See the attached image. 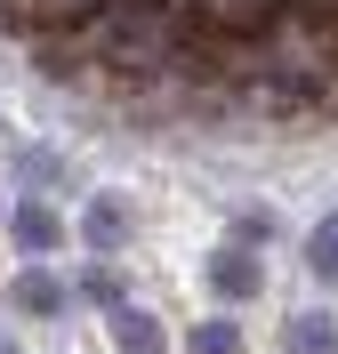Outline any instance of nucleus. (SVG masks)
I'll use <instances>...</instances> for the list:
<instances>
[{"instance_id": "obj_1", "label": "nucleus", "mask_w": 338, "mask_h": 354, "mask_svg": "<svg viewBox=\"0 0 338 354\" xmlns=\"http://www.w3.org/2000/svg\"><path fill=\"white\" fill-rule=\"evenodd\" d=\"M89 65L113 73V81H161V73H169V17L97 8V24H89Z\"/></svg>"}, {"instance_id": "obj_2", "label": "nucleus", "mask_w": 338, "mask_h": 354, "mask_svg": "<svg viewBox=\"0 0 338 354\" xmlns=\"http://www.w3.org/2000/svg\"><path fill=\"white\" fill-rule=\"evenodd\" d=\"M266 290V266H258V250L225 242L218 258H209V298H225V306H242V298H258Z\"/></svg>"}, {"instance_id": "obj_3", "label": "nucleus", "mask_w": 338, "mask_h": 354, "mask_svg": "<svg viewBox=\"0 0 338 354\" xmlns=\"http://www.w3.org/2000/svg\"><path fill=\"white\" fill-rule=\"evenodd\" d=\"M8 306H17V314H41V322H57V314L73 306V290L57 282V274H48V258H32V266L17 274V282H8Z\"/></svg>"}, {"instance_id": "obj_4", "label": "nucleus", "mask_w": 338, "mask_h": 354, "mask_svg": "<svg viewBox=\"0 0 338 354\" xmlns=\"http://www.w3.org/2000/svg\"><path fill=\"white\" fill-rule=\"evenodd\" d=\"M8 234H17V250H24V258H48V250H65V218H57L41 194H24V201H17Z\"/></svg>"}, {"instance_id": "obj_5", "label": "nucleus", "mask_w": 338, "mask_h": 354, "mask_svg": "<svg viewBox=\"0 0 338 354\" xmlns=\"http://www.w3.org/2000/svg\"><path fill=\"white\" fill-rule=\"evenodd\" d=\"M81 242H89L97 258H113V250L129 242V201H121V194H89V209H81Z\"/></svg>"}, {"instance_id": "obj_6", "label": "nucleus", "mask_w": 338, "mask_h": 354, "mask_svg": "<svg viewBox=\"0 0 338 354\" xmlns=\"http://www.w3.org/2000/svg\"><path fill=\"white\" fill-rule=\"evenodd\" d=\"M105 322H113V346L121 354H169V330H161L145 306H121V314H105Z\"/></svg>"}, {"instance_id": "obj_7", "label": "nucleus", "mask_w": 338, "mask_h": 354, "mask_svg": "<svg viewBox=\"0 0 338 354\" xmlns=\"http://www.w3.org/2000/svg\"><path fill=\"white\" fill-rule=\"evenodd\" d=\"M282 346H290V354H338V322L322 306H306V314L282 322Z\"/></svg>"}, {"instance_id": "obj_8", "label": "nucleus", "mask_w": 338, "mask_h": 354, "mask_svg": "<svg viewBox=\"0 0 338 354\" xmlns=\"http://www.w3.org/2000/svg\"><path fill=\"white\" fill-rule=\"evenodd\" d=\"M306 266H314L322 290H338V218H322L314 234H306Z\"/></svg>"}, {"instance_id": "obj_9", "label": "nucleus", "mask_w": 338, "mask_h": 354, "mask_svg": "<svg viewBox=\"0 0 338 354\" xmlns=\"http://www.w3.org/2000/svg\"><path fill=\"white\" fill-rule=\"evenodd\" d=\"M81 298H89V306H97V314H121V306H129V290H121V274H113V266H105V258H97V266H89V274H81Z\"/></svg>"}, {"instance_id": "obj_10", "label": "nucleus", "mask_w": 338, "mask_h": 354, "mask_svg": "<svg viewBox=\"0 0 338 354\" xmlns=\"http://www.w3.org/2000/svg\"><path fill=\"white\" fill-rule=\"evenodd\" d=\"M185 354H242V330H234L225 314H209V322L185 330Z\"/></svg>"}, {"instance_id": "obj_11", "label": "nucleus", "mask_w": 338, "mask_h": 354, "mask_svg": "<svg viewBox=\"0 0 338 354\" xmlns=\"http://www.w3.org/2000/svg\"><path fill=\"white\" fill-rule=\"evenodd\" d=\"M17 177H24V194H48V185H65V161L32 145V153H17Z\"/></svg>"}, {"instance_id": "obj_12", "label": "nucleus", "mask_w": 338, "mask_h": 354, "mask_svg": "<svg viewBox=\"0 0 338 354\" xmlns=\"http://www.w3.org/2000/svg\"><path fill=\"white\" fill-rule=\"evenodd\" d=\"M266 234H274V209H234V242L242 250H258Z\"/></svg>"}, {"instance_id": "obj_13", "label": "nucleus", "mask_w": 338, "mask_h": 354, "mask_svg": "<svg viewBox=\"0 0 338 354\" xmlns=\"http://www.w3.org/2000/svg\"><path fill=\"white\" fill-rule=\"evenodd\" d=\"M0 354H17V338H8V330H0Z\"/></svg>"}]
</instances>
